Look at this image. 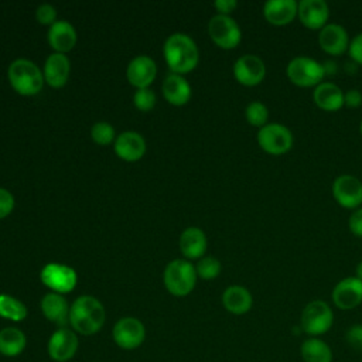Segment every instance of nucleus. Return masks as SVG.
<instances>
[{
	"instance_id": "nucleus-1",
	"label": "nucleus",
	"mask_w": 362,
	"mask_h": 362,
	"mask_svg": "<svg viewBox=\"0 0 362 362\" xmlns=\"http://www.w3.org/2000/svg\"><path fill=\"white\" fill-rule=\"evenodd\" d=\"M106 313L102 303L92 296L78 297L69 310V324L81 335H93L105 324Z\"/></svg>"
},
{
	"instance_id": "nucleus-2",
	"label": "nucleus",
	"mask_w": 362,
	"mask_h": 362,
	"mask_svg": "<svg viewBox=\"0 0 362 362\" xmlns=\"http://www.w3.org/2000/svg\"><path fill=\"white\" fill-rule=\"evenodd\" d=\"M165 61L174 74L191 72L199 59L195 42L185 34H173L164 44Z\"/></svg>"
},
{
	"instance_id": "nucleus-3",
	"label": "nucleus",
	"mask_w": 362,
	"mask_h": 362,
	"mask_svg": "<svg viewBox=\"0 0 362 362\" xmlns=\"http://www.w3.org/2000/svg\"><path fill=\"white\" fill-rule=\"evenodd\" d=\"M8 79L11 86L20 95L31 96L42 88V74L40 68L28 59H16L8 68Z\"/></svg>"
},
{
	"instance_id": "nucleus-4",
	"label": "nucleus",
	"mask_w": 362,
	"mask_h": 362,
	"mask_svg": "<svg viewBox=\"0 0 362 362\" xmlns=\"http://www.w3.org/2000/svg\"><path fill=\"white\" fill-rule=\"evenodd\" d=\"M325 72V66L310 57H296L287 64L286 68L290 82L301 88H315L322 82Z\"/></svg>"
},
{
	"instance_id": "nucleus-5",
	"label": "nucleus",
	"mask_w": 362,
	"mask_h": 362,
	"mask_svg": "<svg viewBox=\"0 0 362 362\" xmlns=\"http://www.w3.org/2000/svg\"><path fill=\"white\" fill-rule=\"evenodd\" d=\"M197 281V270L187 260H173L164 272V284L167 290L177 297L192 291Z\"/></svg>"
},
{
	"instance_id": "nucleus-6",
	"label": "nucleus",
	"mask_w": 362,
	"mask_h": 362,
	"mask_svg": "<svg viewBox=\"0 0 362 362\" xmlns=\"http://www.w3.org/2000/svg\"><path fill=\"white\" fill-rule=\"evenodd\" d=\"M334 322V313L331 307L322 300H313L310 301L300 318L301 329L308 334L310 337H318L325 334Z\"/></svg>"
},
{
	"instance_id": "nucleus-7",
	"label": "nucleus",
	"mask_w": 362,
	"mask_h": 362,
	"mask_svg": "<svg viewBox=\"0 0 362 362\" xmlns=\"http://www.w3.org/2000/svg\"><path fill=\"white\" fill-rule=\"evenodd\" d=\"M257 143L269 154L280 156L287 153L293 146L291 132L280 123H267L257 132Z\"/></svg>"
},
{
	"instance_id": "nucleus-8",
	"label": "nucleus",
	"mask_w": 362,
	"mask_h": 362,
	"mask_svg": "<svg viewBox=\"0 0 362 362\" xmlns=\"http://www.w3.org/2000/svg\"><path fill=\"white\" fill-rule=\"evenodd\" d=\"M208 33L212 41L223 49L235 48L242 40L238 23L232 17L223 14H216L209 20Z\"/></svg>"
},
{
	"instance_id": "nucleus-9",
	"label": "nucleus",
	"mask_w": 362,
	"mask_h": 362,
	"mask_svg": "<svg viewBox=\"0 0 362 362\" xmlns=\"http://www.w3.org/2000/svg\"><path fill=\"white\" fill-rule=\"evenodd\" d=\"M115 344L126 351L139 348L146 338V328L143 322L134 317L120 318L112 329Z\"/></svg>"
},
{
	"instance_id": "nucleus-10",
	"label": "nucleus",
	"mask_w": 362,
	"mask_h": 362,
	"mask_svg": "<svg viewBox=\"0 0 362 362\" xmlns=\"http://www.w3.org/2000/svg\"><path fill=\"white\" fill-rule=\"evenodd\" d=\"M78 337L75 331L62 327L58 328L48 339L47 351L52 361L55 362H68L72 359L78 351Z\"/></svg>"
},
{
	"instance_id": "nucleus-11",
	"label": "nucleus",
	"mask_w": 362,
	"mask_h": 362,
	"mask_svg": "<svg viewBox=\"0 0 362 362\" xmlns=\"http://www.w3.org/2000/svg\"><path fill=\"white\" fill-rule=\"evenodd\" d=\"M332 195L346 209L359 208L362 204V181L349 174L339 175L332 182Z\"/></svg>"
},
{
	"instance_id": "nucleus-12",
	"label": "nucleus",
	"mask_w": 362,
	"mask_h": 362,
	"mask_svg": "<svg viewBox=\"0 0 362 362\" xmlns=\"http://www.w3.org/2000/svg\"><path fill=\"white\" fill-rule=\"evenodd\" d=\"M40 277L47 287H49L51 290H54V293H58V294L69 293L76 286L75 270L64 264H57V263L47 264L42 269Z\"/></svg>"
},
{
	"instance_id": "nucleus-13",
	"label": "nucleus",
	"mask_w": 362,
	"mask_h": 362,
	"mask_svg": "<svg viewBox=\"0 0 362 362\" xmlns=\"http://www.w3.org/2000/svg\"><path fill=\"white\" fill-rule=\"evenodd\" d=\"M233 75L239 83L245 86H255L264 79L266 66L260 57L246 54L235 62Z\"/></svg>"
},
{
	"instance_id": "nucleus-14",
	"label": "nucleus",
	"mask_w": 362,
	"mask_h": 362,
	"mask_svg": "<svg viewBox=\"0 0 362 362\" xmlns=\"http://www.w3.org/2000/svg\"><path fill=\"white\" fill-rule=\"evenodd\" d=\"M332 301L339 310H352L362 303V280L345 277L332 290Z\"/></svg>"
},
{
	"instance_id": "nucleus-15",
	"label": "nucleus",
	"mask_w": 362,
	"mask_h": 362,
	"mask_svg": "<svg viewBox=\"0 0 362 362\" xmlns=\"http://www.w3.org/2000/svg\"><path fill=\"white\" fill-rule=\"evenodd\" d=\"M301 24L310 30H321L327 25L329 7L324 0H301L297 13Z\"/></svg>"
},
{
	"instance_id": "nucleus-16",
	"label": "nucleus",
	"mask_w": 362,
	"mask_h": 362,
	"mask_svg": "<svg viewBox=\"0 0 362 362\" xmlns=\"http://www.w3.org/2000/svg\"><path fill=\"white\" fill-rule=\"evenodd\" d=\"M318 44L329 55L344 54L349 47L346 30L339 24H327L320 30Z\"/></svg>"
},
{
	"instance_id": "nucleus-17",
	"label": "nucleus",
	"mask_w": 362,
	"mask_h": 362,
	"mask_svg": "<svg viewBox=\"0 0 362 362\" xmlns=\"http://www.w3.org/2000/svg\"><path fill=\"white\" fill-rule=\"evenodd\" d=\"M298 13V3L294 0H269L263 6L264 18L273 25L290 24Z\"/></svg>"
},
{
	"instance_id": "nucleus-18",
	"label": "nucleus",
	"mask_w": 362,
	"mask_h": 362,
	"mask_svg": "<svg viewBox=\"0 0 362 362\" xmlns=\"http://www.w3.org/2000/svg\"><path fill=\"white\" fill-rule=\"evenodd\" d=\"M313 100L320 109L335 112L344 106V92L332 82H321L313 90Z\"/></svg>"
},
{
	"instance_id": "nucleus-19",
	"label": "nucleus",
	"mask_w": 362,
	"mask_h": 362,
	"mask_svg": "<svg viewBox=\"0 0 362 362\" xmlns=\"http://www.w3.org/2000/svg\"><path fill=\"white\" fill-rule=\"evenodd\" d=\"M156 78V64L151 58L146 55L136 57L127 66L129 82L139 88H147Z\"/></svg>"
},
{
	"instance_id": "nucleus-20",
	"label": "nucleus",
	"mask_w": 362,
	"mask_h": 362,
	"mask_svg": "<svg viewBox=\"0 0 362 362\" xmlns=\"http://www.w3.org/2000/svg\"><path fill=\"white\" fill-rule=\"evenodd\" d=\"M41 310L44 317L59 325L61 328L69 322V305L66 300L58 293H48L41 300Z\"/></svg>"
},
{
	"instance_id": "nucleus-21",
	"label": "nucleus",
	"mask_w": 362,
	"mask_h": 362,
	"mask_svg": "<svg viewBox=\"0 0 362 362\" xmlns=\"http://www.w3.org/2000/svg\"><path fill=\"white\" fill-rule=\"evenodd\" d=\"M146 151L144 139L136 132L122 133L115 143V153L124 161H137Z\"/></svg>"
},
{
	"instance_id": "nucleus-22",
	"label": "nucleus",
	"mask_w": 362,
	"mask_h": 362,
	"mask_svg": "<svg viewBox=\"0 0 362 362\" xmlns=\"http://www.w3.org/2000/svg\"><path fill=\"white\" fill-rule=\"evenodd\" d=\"M48 41L58 54L68 52L76 42L75 28L68 21H55L48 31Z\"/></svg>"
},
{
	"instance_id": "nucleus-23",
	"label": "nucleus",
	"mask_w": 362,
	"mask_h": 362,
	"mask_svg": "<svg viewBox=\"0 0 362 362\" xmlns=\"http://www.w3.org/2000/svg\"><path fill=\"white\" fill-rule=\"evenodd\" d=\"M222 304L229 313L242 315L252 308L253 298L247 288L242 286H230L222 294Z\"/></svg>"
},
{
	"instance_id": "nucleus-24",
	"label": "nucleus",
	"mask_w": 362,
	"mask_h": 362,
	"mask_svg": "<svg viewBox=\"0 0 362 362\" xmlns=\"http://www.w3.org/2000/svg\"><path fill=\"white\" fill-rule=\"evenodd\" d=\"M44 76L49 86L61 88L69 76V61L64 54H52L48 57L44 66Z\"/></svg>"
},
{
	"instance_id": "nucleus-25",
	"label": "nucleus",
	"mask_w": 362,
	"mask_h": 362,
	"mask_svg": "<svg viewBox=\"0 0 362 362\" xmlns=\"http://www.w3.org/2000/svg\"><path fill=\"white\" fill-rule=\"evenodd\" d=\"M163 93L171 105L181 106L189 100L191 88H189V83L182 76L177 74H171L164 79Z\"/></svg>"
},
{
	"instance_id": "nucleus-26",
	"label": "nucleus",
	"mask_w": 362,
	"mask_h": 362,
	"mask_svg": "<svg viewBox=\"0 0 362 362\" xmlns=\"http://www.w3.org/2000/svg\"><path fill=\"white\" fill-rule=\"evenodd\" d=\"M27 345L25 334L16 327H6L0 331V354L7 358L18 356Z\"/></svg>"
},
{
	"instance_id": "nucleus-27",
	"label": "nucleus",
	"mask_w": 362,
	"mask_h": 362,
	"mask_svg": "<svg viewBox=\"0 0 362 362\" xmlns=\"http://www.w3.org/2000/svg\"><path fill=\"white\" fill-rule=\"evenodd\" d=\"M180 247L185 257L198 259L206 250L205 233L198 228H188L180 238Z\"/></svg>"
},
{
	"instance_id": "nucleus-28",
	"label": "nucleus",
	"mask_w": 362,
	"mask_h": 362,
	"mask_svg": "<svg viewBox=\"0 0 362 362\" xmlns=\"http://www.w3.org/2000/svg\"><path fill=\"white\" fill-rule=\"evenodd\" d=\"M300 354L304 362H332V351L329 345L318 337H310L303 341Z\"/></svg>"
},
{
	"instance_id": "nucleus-29",
	"label": "nucleus",
	"mask_w": 362,
	"mask_h": 362,
	"mask_svg": "<svg viewBox=\"0 0 362 362\" xmlns=\"http://www.w3.org/2000/svg\"><path fill=\"white\" fill-rule=\"evenodd\" d=\"M0 317L10 321H23L27 317V307L8 294H0Z\"/></svg>"
},
{
	"instance_id": "nucleus-30",
	"label": "nucleus",
	"mask_w": 362,
	"mask_h": 362,
	"mask_svg": "<svg viewBox=\"0 0 362 362\" xmlns=\"http://www.w3.org/2000/svg\"><path fill=\"white\" fill-rule=\"evenodd\" d=\"M245 116H246V120L249 122V124L262 129L263 126L267 124L269 109L264 103H262L259 100H253L246 106Z\"/></svg>"
},
{
	"instance_id": "nucleus-31",
	"label": "nucleus",
	"mask_w": 362,
	"mask_h": 362,
	"mask_svg": "<svg viewBox=\"0 0 362 362\" xmlns=\"http://www.w3.org/2000/svg\"><path fill=\"white\" fill-rule=\"evenodd\" d=\"M195 270H197V274L201 279L211 280V279H215L221 273V263H219L218 259H215L212 256H208V257H204L198 262Z\"/></svg>"
},
{
	"instance_id": "nucleus-32",
	"label": "nucleus",
	"mask_w": 362,
	"mask_h": 362,
	"mask_svg": "<svg viewBox=\"0 0 362 362\" xmlns=\"http://www.w3.org/2000/svg\"><path fill=\"white\" fill-rule=\"evenodd\" d=\"M90 134H92V139H93L95 143L105 146V144H109L113 140L115 130L109 123L100 122V123L93 124Z\"/></svg>"
},
{
	"instance_id": "nucleus-33",
	"label": "nucleus",
	"mask_w": 362,
	"mask_h": 362,
	"mask_svg": "<svg viewBox=\"0 0 362 362\" xmlns=\"http://www.w3.org/2000/svg\"><path fill=\"white\" fill-rule=\"evenodd\" d=\"M134 105H136V107L139 110L147 112V110H150L156 105V95L148 88L139 89L134 93Z\"/></svg>"
},
{
	"instance_id": "nucleus-34",
	"label": "nucleus",
	"mask_w": 362,
	"mask_h": 362,
	"mask_svg": "<svg viewBox=\"0 0 362 362\" xmlns=\"http://www.w3.org/2000/svg\"><path fill=\"white\" fill-rule=\"evenodd\" d=\"M345 339L349 346L356 351H362V324H355L348 328Z\"/></svg>"
},
{
	"instance_id": "nucleus-35",
	"label": "nucleus",
	"mask_w": 362,
	"mask_h": 362,
	"mask_svg": "<svg viewBox=\"0 0 362 362\" xmlns=\"http://www.w3.org/2000/svg\"><path fill=\"white\" fill-rule=\"evenodd\" d=\"M35 17L38 20V23L41 24H54L55 23V17H57V11L52 6L49 4H42L37 8Z\"/></svg>"
},
{
	"instance_id": "nucleus-36",
	"label": "nucleus",
	"mask_w": 362,
	"mask_h": 362,
	"mask_svg": "<svg viewBox=\"0 0 362 362\" xmlns=\"http://www.w3.org/2000/svg\"><path fill=\"white\" fill-rule=\"evenodd\" d=\"M348 52H349V57L362 65V33L356 34L351 42H349V47H348Z\"/></svg>"
},
{
	"instance_id": "nucleus-37",
	"label": "nucleus",
	"mask_w": 362,
	"mask_h": 362,
	"mask_svg": "<svg viewBox=\"0 0 362 362\" xmlns=\"http://www.w3.org/2000/svg\"><path fill=\"white\" fill-rule=\"evenodd\" d=\"M14 206V198L13 195L7 191L0 188V219L7 216Z\"/></svg>"
},
{
	"instance_id": "nucleus-38",
	"label": "nucleus",
	"mask_w": 362,
	"mask_h": 362,
	"mask_svg": "<svg viewBox=\"0 0 362 362\" xmlns=\"http://www.w3.org/2000/svg\"><path fill=\"white\" fill-rule=\"evenodd\" d=\"M348 226L351 233L362 238V208H358L348 219Z\"/></svg>"
},
{
	"instance_id": "nucleus-39",
	"label": "nucleus",
	"mask_w": 362,
	"mask_h": 362,
	"mask_svg": "<svg viewBox=\"0 0 362 362\" xmlns=\"http://www.w3.org/2000/svg\"><path fill=\"white\" fill-rule=\"evenodd\" d=\"M362 105V93L358 89H349L344 93V106L358 107Z\"/></svg>"
},
{
	"instance_id": "nucleus-40",
	"label": "nucleus",
	"mask_w": 362,
	"mask_h": 362,
	"mask_svg": "<svg viewBox=\"0 0 362 362\" xmlns=\"http://www.w3.org/2000/svg\"><path fill=\"white\" fill-rule=\"evenodd\" d=\"M215 8L219 11V14H223V16H228L230 11H233L238 6V3L235 0H216L214 3Z\"/></svg>"
},
{
	"instance_id": "nucleus-41",
	"label": "nucleus",
	"mask_w": 362,
	"mask_h": 362,
	"mask_svg": "<svg viewBox=\"0 0 362 362\" xmlns=\"http://www.w3.org/2000/svg\"><path fill=\"white\" fill-rule=\"evenodd\" d=\"M355 277H358L359 280H362V260L356 264V270H355Z\"/></svg>"
},
{
	"instance_id": "nucleus-42",
	"label": "nucleus",
	"mask_w": 362,
	"mask_h": 362,
	"mask_svg": "<svg viewBox=\"0 0 362 362\" xmlns=\"http://www.w3.org/2000/svg\"><path fill=\"white\" fill-rule=\"evenodd\" d=\"M359 132H361V134H362V120H361V123H359Z\"/></svg>"
}]
</instances>
